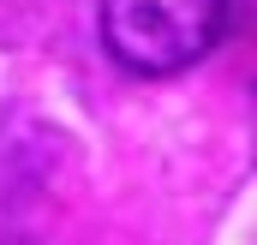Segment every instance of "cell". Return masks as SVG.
<instances>
[{
	"label": "cell",
	"mask_w": 257,
	"mask_h": 245,
	"mask_svg": "<svg viewBox=\"0 0 257 245\" xmlns=\"http://www.w3.org/2000/svg\"><path fill=\"white\" fill-rule=\"evenodd\" d=\"M233 0H102V48L138 78H180L221 48Z\"/></svg>",
	"instance_id": "6da1fadb"
}]
</instances>
